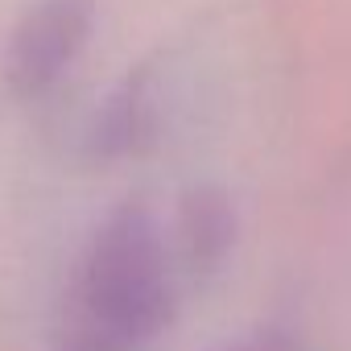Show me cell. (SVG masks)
Returning a JSON list of instances; mask_svg holds the SVG:
<instances>
[{"instance_id": "obj_3", "label": "cell", "mask_w": 351, "mask_h": 351, "mask_svg": "<svg viewBox=\"0 0 351 351\" xmlns=\"http://www.w3.org/2000/svg\"><path fill=\"white\" fill-rule=\"evenodd\" d=\"M165 232H169V248H173L182 281H207L228 265L236 236H240V215L223 186L203 182V186L182 191Z\"/></svg>"}, {"instance_id": "obj_2", "label": "cell", "mask_w": 351, "mask_h": 351, "mask_svg": "<svg viewBox=\"0 0 351 351\" xmlns=\"http://www.w3.org/2000/svg\"><path fill=\"white\" fill-rule=\"evenodd\" d=\"M99 29V0H29L9 25L0 75L13 99L42 104L87 58Z\"/></svg>"}, {"instance_id": "obj_5", "label": "cell", "mask_w": 351, "mask_h": 351, "mask_svg": "<svg viewBox=\"0 0 351 351\" xmlns=\"http://www.w3.org/2000/svg\"><path fill=\"white\" fill-rule=\"evenodd\" d=\"M215 351H302V339L293 326H281V322H265V326H252L228 343H219Z\"/></svg>"}, {"instance_id": "obj_4", "label": "cell", "mask_w": 351, "mask_h": 351, "mask_svg": "<svg viewBox=\"0 0 351 351\" xmlns=\"http://www.w3.org/2000/svg\"><path fill=\"white\" fill-rule=\"evenodd\" d=\"M153 112H157V95L149 87V79H128L104 108V116H95V153L104 157H124L136 153L145 141H153Z\"/></svg>"}, {"instance_id": "obj_1", "label": "cell", "mask_w": 351, "mask_h": 351, "mask_svg": "<svg viewBox=\"0 0 351 351\" xmlns=\"http://www.w3.org/2000/svg\"><path fill=\"white\" fill-rule=\"evenodd\" d=\"M178 289L165 219L128 199L87 236L50 351H145L173 322Z\"/></svg>"}]
</instances>
